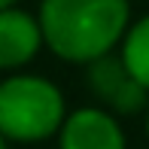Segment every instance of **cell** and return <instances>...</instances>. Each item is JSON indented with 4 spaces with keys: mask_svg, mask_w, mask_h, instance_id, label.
I'll use <instances>...</instances> for the list:
<instances>
[{
    "mask_svg": "<svg viewBox=\"0 0 149 149\" xmlns=\"http://www.w3.org/2000/svg\"><path fill=\"white\" fill-rule=\"evenodd\" d=\"M128 24V0H43L40 28L55 55L97 61L116 46Z\"/></svg>",
    "mask_w": 149,
    "mask_h": 149,
    "instance_id": "6da1fadb",
    "label": "cell"
},
{
    "mask_svg": "<svg viewBox=\"0 0 149 149\" xmlns=\"http://www.w3.org/2000/svg\"><path fill=\"white\" fill-rule=\"evenodd\" d=\"M64 122V97L52 82L12 76L0 82V134L12 140H43Z\"/></svg>",
    "mask_w": 149,
    "mask_h": 149,
    "instance_id": "7a4b0ae2",
    "label": "cell"
},
{
    "mask_svg": "<svg viewBox=\"0 0 149 149\" xmlns=\"http://www.w3.org/2000/svg\"><path fill=\"white\" fill-rule=\"evenodd\" d=\"M88 85L116 113H137L143 107V100H146V88L128 73L125 61L113 58V55H104V58L91 61Z\"/></svg>",
    "mask_w": 149,
    "mask_h": 149,
    "instance_id": "3957f363",
    "label": "cell"
},
{
    "mask_svg": "<svg viewBox=\"0 0 149 149\" xmlns=\"http://www.w3.org/2000/svg\"><path fill=\"white\" fill-rule=\"evenodd\" d=\"M61 149H125V137L113 116L100 110H76L64 119Z\"/></svg>",
    "mask_w": 149,
    "mask_h": 149,
    "instance_id": "277c9868",
    "label": "cell"
},
{
    "mask_svg": "<svg viewBox=\"0 0 149 149\" xmlns=\"http://www.w3.org/2000/svg\"><path fill=\"white\" fill-rule=\"evenodd\" d=\"M43 28L28 12L0 9V67H18L40 49Z\"/></svg>",
    "mask_w": 149,
    "mask_h": 149,
    "instance_id": "5b68a950",
    "label": "cell"
},
{
    "mask_svg": "<svg viewBox=\"0 0 149 149\" xmlns=\"http://www.w3.org/2000/svg\"><path fill=\"white\" fill-rule=\"evenodd\" d=\"M122 61H125L128 73L149 91V15L140 18L131 28V33L125 40V49H122Z\"/></svg>",
    "mask_w": 149,
    "mask_h": 149,
    "instance_id": "8992f818",
    "label": "cell"
},
{
    "mask_svg": "<svg viewBox=\"0 0 149 149\" xmlns=\"http://www.w3.org/2000/svg\"><path fill=\"white\" fill-rule=\"evenodd\" d=\"M12 3L15 0H0V9H12Z\"/></svg>",
    "mask_w": 149,
    "mask_h": 149,
    "instance_id": "52a82bcc",
    "label": "cell"
},
{
    "mask_svg": "<svg viewBox=\"0 0 149 149\" xmlns=\"http://www.w3.org/2000/svg\"><path fill=\"white\" fill-rule=\"evenodd\" d=\"M0 149H6V143H3V134H0Z\"/></svg>",
    "mask_w": 149,
    "mask_h": 149,
    "instance_id": "ba28073f",
    "label": "cell"
}]
</instances>
